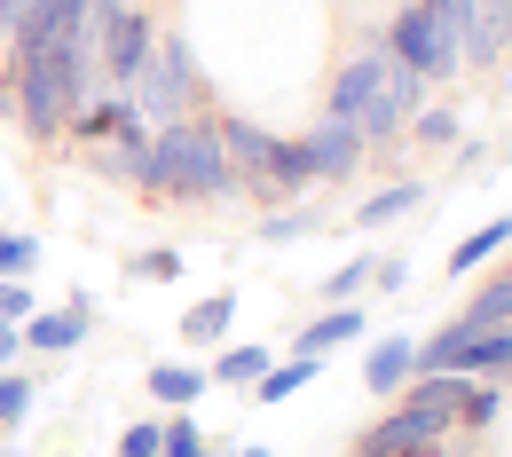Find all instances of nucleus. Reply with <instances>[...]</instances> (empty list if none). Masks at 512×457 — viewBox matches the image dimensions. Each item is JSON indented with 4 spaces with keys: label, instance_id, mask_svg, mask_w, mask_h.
Returning a JSON list of instances; mask_svg holds the SVG:
<instances>
[{
    "label": "nucleus",
    "instance_id": "a211bd4d",
    "mask_svg": "<svg viewBox=\"0 0 512 457\" xmlns=\"http://www.w3.org/2000/svg\"><path fill=\"white\" fill-rule=\"evenodd\" d=\"M505 245H512V213H489L473 237H457V253H449V276H481V268L497 261Z\"/></svg>",
    "mask_w": 512,
    "mask_h": 457
},
{
    "label": "nucleus",
    "instance_id": "bb28decb",
    "mask_svg": "<svg viewBox=\"0 0 512 457\" xmlns=\"http://www.w3.org/2000/svg\"><path fill=\"white\" fill-rule=\"evenodd\" d=\"M32 268H40V237L0 229V276H24V284H32Z\"/></svg>",
    "mask_w": 512,
    "mask_h": 457
},
{
    "label": "nucleus",
    "instance_id": "b1692460",
    "mask_svg": "<svg viewBox=\"0 0 512 457\" xmlns=\"http://www.w3.org/2000/svg\"><path fill=\"white\" fill-rule=\"evenodd\" d=\"M316 229H323L316 205H284V213L260 221V245H300V237H316Z\"/></svg>",
    "mask_w": 512,
    "mask_h": 457
},
{
    "label": "nucleus",
    "instance_id": "5701e85b",
    "mask_svg": "<svg viewBox=\"0 0 512 457\" xmlns=\"http://www.w3.org/2000/svg\"><path fill=\"white\" fill-rule=\"evenodd\" d=\"M505 418V387H489V379H465V402H457V426L465 434H489Z\"/></svg>",
    "mask_w": 512,
    "mask_h": 457
},
{
    "label": "nucleus",
    "instance_id": "c756f323",
    "mask_svg": "<svg viewBox=\"0 0 512 457\" xmlns=\"http://www.w3.org/2000/svg\"><path fill=\"white\" fill-rule=\"evenodd\" d=\"M111 457H158V418H134V426H119V450Z\"/></svg>",
    "mask_w": 512,
    "mask_h": 457
},
{
    "label": "nucleus",
    "instance_id": "a878e982",
    "mask_svg": "<svg viewBox=\"0 0 512 457\" xmlns=\"http://www.w3.org/2000/svg\"><path fill=\"white\" fill-rule=\"evenodd\" d=\"M371 261H379V253H355V261H339L331 276H323V300H363V292H371Z\"/></svg>",
    "mask_w": 512,
    "mask_h": 457
},
{
    "label": "nucleus",
    "instance_id": "aec40b11",
    "mask_svg": "<svg viewBox=\"0 0 512 457\" xmlns=\"http://www.w3.org/2000/svg\"><path fill=\"white\" fill-rule=\"evenodd\" d=\"M229 316H237V292H205L190 316H182V339H190V347H221V339H229Z\"/></svg>",
    "mask_w": 512,
    "mask_h": 457
},
{
    "label": "nucleus",
    "instance_id": "0eeeda50",
    "mask_svg": "<svg viewBox=\"0 0 512 457\" xmlns=\"http://www.w3.org/2000/svg\"><path fill=\"white\" fill-rule=\"evenodd\" d=\"M300 150H308V174H316V182H355V174H363V158H371L363 127H347V119H331V111L300 134Z\"/></svg>",
    "mask_w": 512,
    "mask_h": 457
},
{
    "label": "nucleus",
    "instance_id": "473e14b6",
    "mask_svg": "<svg viewBox=\"0 0 512 457\" xmlns=\"http://www.w3.org/2000/svg\"><path fill=\"white\" fill-rule=\"evenodd\" d=\"M394 457H449V442H410V450H394Z\"/></svg>",
    "mask_w": 512,
    "mask_h": 457
},
{
    "label": "nucleus",
    "instance_id": "2eb2a0df",
    "mask_svg": "<svg viewBox=\"0 0 512 457\" xmlns=\"http://www.w3.org/2000/svg\"><path fill=\"white\" fill-rule=\"evenodd\" d=\"M205 387H213V379H205L197 363H150V371H142V394H150L158 410H197Z\"/></svg>",
    "mask_w": 512,
    "mask_h": 457
},
{
    "label": "nucleus",
    "instance_id": "f3484780",
    "mask_svg": "<svg viewBox=\"0 0 512 457\" xmlns=\"http://www.w3.org/2000/svg\"><path fill=\"white\" fill-rule=\"evenodd\" d=\"M268 363H276V355H268L260 339H237V347L221 339V355H213V371H205V379H213V387H229V394H253V379L268 371Z\"/></svg>",
    "mask_w": 512,
    "mask_h": 457
},
{
    "label": "nucleus",
    "instance_id": "dca6fc26",
    "mask_svg": "<svg viewBox=\"0 0 512 457\" xmlns=\"http://www.w3.org/2000/svg\"><path fill=\"white\" fill-rule=\"evenodd\" d=\"M316 379H323V363H316V355H276V363H268V371L253 379V402H268V410H276V402L308 394Z\"/></svg>",
    "mask_w": 512,
    "mask_h": 457
},
{
    "label": "nucleus",
    "instance_id": "7c9ffc66",
    "mask_svg": "<svg viewBox=\"0 0 512 457\" xmlns=\"http://www.w3.org/2000/svg\"><path fill=\"white\" fill-rule=\"evenodd\" d=\"M402 284H410V261H402V253H379V261H371V292H402Z\"/></svg>",
    "mask_w": 512,
    "mask_h": 457
},
{
    "label": "nucleus",
    "instance_id": "7ed1b4c3",
    "mask_svg": "<svg viewBox=\"0 0 512 457\" xmlns=\"http://www.w3.org/2000/svg\"><path fill=\"white\" fill-rule=\"evenodd\" d=\"M134 190L142 197H197V205L237 197L229 150H221V119L190 111V119H174V127H150V158H142Z\"/></svg>",
    "mask_w": 512,
    "mask_h": 457
},
{
    "label": "nucleus",
    "instance_id": "6e6552de",
    "mask_svg": "<svg viewBox=\"0 0 512 457\" xmlns=\"http://www.w3.org/2000/svg\"><path fill=\"white\" fill-rule=\"evenodd\" d=\"M394 402H402L434 442H449V434H457V402H465V371H418Z\"/></svg>",
    "mask_w": 512,
    "mask_h": 457
},
{
    "label": "nucleus",
    "instance_id": "f8f14e48",
    "mask_svg": "<svg viewBox=\"0 0 512 457\" xmlns=\"http://www.w3.org/2000/svg\"><path fill=\"white\" fill-rule=\"evenodd\" d=\"M410 379H418V339H410V331H386V339L363 347V387L379 394V402H394Z\"/></svg>",
    "mask_w": 512,
    "mask_h": 457
},
{
    "label": "nucleus",
    "instance_id": "c85d7f7f",
    "mask_svg": "<svg viewBox=\"0 0 512 457\" xmlns=\"http://www.w3.org/2000/svg\"><path fill=\"white\" fill-rule=\"evenodd\" d=\"M32 308H40V300H32V284H24V276H0V324H24Z\"/></svg>",
    "mask_w": 512,
    "mask_h": 457
},
{
    "label": "nucleus",
    "instance_id": "9d476101",
    "mask_svg": "<svg viewBox=\"0 0 512 457\" xmlns=\"http://www.w3.org/2000/svg\"><path fill=\"white\" fill-rule=\"evenodd\" d=\"M379 48L394 56V64H410L418 79L434 71V0H402L394 8V24L379 32Z\"/></svg>",
    "mask_w": 512,
    "mask_h": 457
},
{
    "label": "nucleus",
    "instance_id": "39448f33",
    "mask_svg": "<svg viewBox=\"0 0 512 457\" xmlns=\"http://www.w3.org/2000/svg\"><path fill=\"white\" fill-rule=\"evenodd\" d=\"M197 87H205V71H197V48L182 32H158V48H150V64L134 71V111H142V127H174V119H190L197 111Z\"/></svg>",
    "mask_w": 512,
    "mask_h": 457
},
{
    "label": "nucleus",
    "instance_id": "2f4dec72",
    "mask_svg": "<svg viewBox=\"0 0 512 457\" xmlns=\"http://www.w3.org/2000/svg\"><path fill=\"white\" fill-rule=\"evenodd\" d=\"M8 363H24V331L16 324H0V371H8Z\"/></svg>",
    "mask_w": 512,
    "mask_h": 457
},
{
    "label": "nucleus",
    "instance_id": "72a5a7b5",
    "mask_svg": "<svg viewBox=\"0 0 512 457\" xmlns=\"http://www.w3.org/2000/svg\"><path fill=\"white\" fill-rule=\"evenodd\" d=\"M0 111H16V87H8V71H0Z\"/></svg>",
    "mask_w": 512,
    "mask_h": 457
},
{
    "label": "nucleus",
    "instance_id": "1a4fd4ad",
    "mask_svg": "<svg viewBox=\"0 0 512 457\" xmlns=\"http://www.w3.org/2000/svg\"><path fill=\"white\" fill-rule=\"evenodd\" d=\"M79 32H87V0H24L8 48H64Z\"/></svg>",
    "mask_w": 512,
    "mask_h": 457
},
{
    "label": "nucleus",
    "instance_id": "412c9836",
    "mask_svg": "<svg viewBox=\"0 0 512 457\" xmlns=\"http://www.w3.org/2000/svg\"><path fill=\"white\" fill-rule=\"evenodd\" d=\"M32 402H40V379H32L24 363H8V371H0V434H16V426L32 418Z\"/></svg>",
    "mask_w": 512,
    "mask_h": 457
},
{
    "label": "nucleus",
    "instance_id": "cd10ccee",
    "mask_svg": "<svg viewBox=\"0 0 512 457\" xmlns=\"http://www.w3.org/2000/svg\"><path fill=\"white\" fill-rule=\"evenodd\" d=\"M410 134H418L426 150H457V142H465V134H457V111H418V119H410Z\"/></svg>",
    "mask_w": 512,
    "mask_h": 457
},
{
    "label": "nucleus",
    "instance_id": "6ab92c4d",
    "mask_svg": "<svg viewBox=\"0 0 512 457\" xmlns=\"http://www.w3.org/2000/svg\"><path fill=\"white\" fill-rule=\"evenodd\" d=\"M410 442H434V434H426V426H418V418H410V410L394 402L379 426H363V442H355L347 457H394V450H410Z\"/></svg>",
    "mask_w": 512,
    "mask_h": 457
},
{
    "label": "nucleus",
    "instance_id": "f257e3e1",
    "mask_svg": "<svg viewBox=\"0 0 512 457\" xmlns=\"http://www.w3.org/2000/svg\"><path fill=\"white\" fill-rule=\"evenodd\" d=\"M8 87H16V127L32 134V142H64L71 111L87 103V95H103V71H95V32H79L64 48H16V64H8Z\"/></svg>",
    "mask_w": 512,
    "mask_h": 457
},
{
    "label": "nucleus",
    "instance_id": "393cba45",
    "mask_svg": "<svg viewBox=\"0 0 512 457\" xmlns=\"http://www.w3.org/2000/svg\"><path fill=\"white\" fill-rule=\"evenodd\" d=\"M182 268H190V253L150 245V253H134V261H127V276H134V284H182Z\"/></svg>",
    "mask_w": 512,
    "mask_h": 457
},
{
    "label": "nucleus",
    "instance_id": "20e7f679",
    "mask_svg": "<svg viewBox=\"0 0 512 457\" xmlns=\"http://www.w3.org/2000/svg\"><path fill=\"white\" fill-rule=\"evenodd\" d=\"M221 150H229V174H237V190L245 197H300L316 174H308V150H300V134H276L260 127V119H221Z\"/></svg>",
    "mask_w": 512,
    "mask_h": 457
},
{
    "label": "nucleus",
    "instance_id": "423d86ee",
    "mask_svg": "<svg viewBox=\"0 0 512 457\" xmlns=\"http://www.w3.org/2000/svg\"><path fill=\"white\" fill-rule=\"evenodd\" d=\"M16 331H24V355H48V363H56L71 347H87V331H95V292H71L64 308H32Z\"/></svg>",
    "mask_w": 512,
    "mask_h": 457
},
{
    "label": "nucleus",
    "instance_id": "ddd939ff",
    "mask_svg": "<svg viewBox=\"0 0 512 457\" xmlns=\"http://www.w3.org/2000/svg\"><path fill=\"white\" fill-rule=\"evenodd\" d=\"M426 205H434V190H426L418 174H402V182H386V190H371L355 205V229H394V221H410V213H426Z\"/></svg>",
    "mask_w": 512,
    "mask_h": 457
},
{
    "label": "nucleus",
    "instance_id": "f03ea898",
    "mask_svg": "<svg viewBox=\"0 0 512 457\" xmlns=\"http://www.w3.org/2000/svg\"><path fill=\"white\" fill-rule=\"evenodd\" d=\"M323 111L347 119V127H363V142L379 150V142H402L410 119L426 111V79L410 64H394L379 40H363V56H347V64L331 71V103Z\"/></svg>",
    "mask_w": 512,
    "mask_h": 457
},
{
    "label": "nucleus",
    "instance_id": "4be33fe9",
    "mask_svg": "<svg viewBox=\"0 0 512 457\" xmlns=\"http://www.w3.org/2000/svg\"><path fill=\"white\" fill-rule=\"evenodd\" d=\"M205 450H213V434L197 426L190 410H166L158 418V457H205Z\"/></svg>",
    "mask_w": 512,
    "mask_h": 457
},
{
    "label": "nucleus",
    "instance_id": "f704fd0d",
    "mask_svg": "<svg viewBox=\"0 0 512 457\" xmlns=\"http://www.w3.org/2000/svg\"><path fill=\"white\" fill-rule=\"evenodd\" d=\"M237 457H268V450H260V442H253V450H237Z\"/></svg>",
    "mask_w": 512,
    "mask_h": 457
},
{
    "label": "nucleus",
    "instance_id": "4468645a",
    "mask_svg": "<svg viewBox=\"0 0 512 457\" xmlns=\"http://www.w3.org/2000/svg\"><path fill=\"white\" fill-rule=\"evenodd\" d=\"M449 371H465V379H489V387H505V379H512V324L481 331V339H465Z\"/></svg>",
    "mask_w": 512,
    "mask_h": 457
},
{
    "label": "nucleus",
    "instance_id": "9b49d317",
    "mask_svg": "<svg viewBox=\"0 0 512 457\" xmlns=\"http://www.w3.org/2000/svg\"><path fill=\"white\" fill-rule=\"evenodd\" d=\"M363 324H371V316H363V300H331L323 316H308V324L292 331V355H316V363H331L339 347H355V339H363Z\"/></svg>",
    "mask_w": 512,
    "mask_h": 457
}]
</instances>
